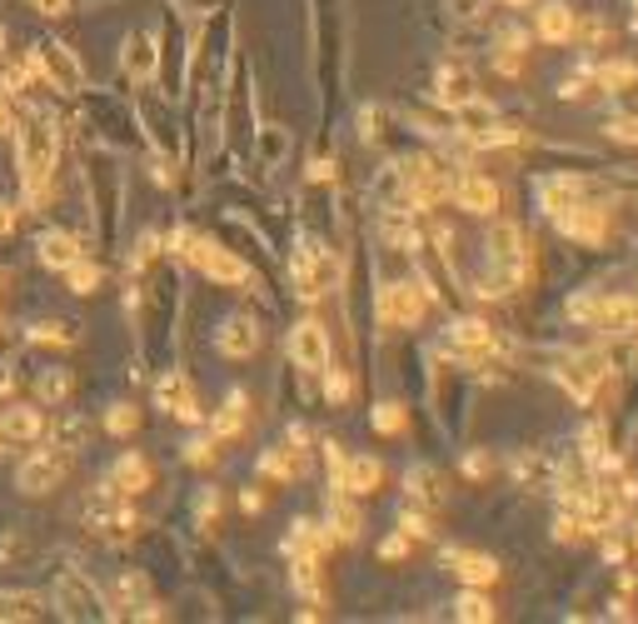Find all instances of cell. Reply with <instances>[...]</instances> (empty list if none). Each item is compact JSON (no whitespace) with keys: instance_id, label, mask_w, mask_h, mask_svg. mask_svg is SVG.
Here are the masks:
<instances>
[{"instance_id":"obj_59","label":"cell","mask_w":638,"mask_h":624,"mask_svg":"<svg viewBox=\"0 0 638 624\" xmlns=\"http://www.w3.org/2000/svg\"><path fill=\"white\" fill-rule=\"evenodd\" d=\"M628 544H634V554H638V520L628 524Z\"/></svg>"},{"instance_id":"obj_5","label":"cell","mask_w":638,"mask_h":624,"mask_svg":"<svg viewBox=\"0 0 638 624\" xmlns=\"http://www.w3.org/2000/svg\"><path fill=\"white\" fill-rule=\"evenodd\" d=\"M30 65V81H40L50 95L60 101H75L85 91V65H80V51H70L60 35H35L30 51H20Z\"/></svg>"},{"instance_id":"obj_19","label":"cell","mask_w":638,"mask_h":624,"mask_svg":"<svg viewBox=\"0 0 638 624\" xmlns=\"http://www.w3.org/2000/svg\"><path fill=\"white\" fill-rule=\"evenodd\" d=\"M215 350L225 355V360H249V355L259 350V315L255 310L225 315L219 330H215Z\"/></svg>"},{"instance_id":"obj_44","label":"cell","mask_w":638,"mask_h":624,"mask_svg":"<svg viewBox=\"0 0 638 624\" xmlns=\"http://www.w3.org/2000/svg\"><path fill=\"white\" fill-rule=\"evenodd\" d=\"M100 430L110 434V440H130V434L140 430V410L130 400H115L105 405V420H100Z\"/></svg>"},{"instance_id":"obj_25","label":"cell","mask_w":638,"mask_h":624,"mask_svg":"<svg viewBox=\"0 0 638 624\" xmlns=\"http://www.w3.org/2000/svg\"><path fill=\"white\" fill-rule=\"evenodd\" d=\"M574 25H578V11L568 6V0H538L534 35L544 45H574Z\"/></svg>"},{"instance_id":"obj_28","label":"cell","mask_w":638,"mask_h":624,"mask_svg":"<svg viewBox=\"0 0 638 624\" xmlns=\"http://www.w3.org/2000/svg\"><path fill=\"white\" fill-rule=\"evenodd\" d=\"M379 484H384V460H379V454H349L339 490L354 494V500H369V494H374Z\"/></svg>"},{"instance_id":"obj_8","label":"cell","mask_w":638,"mask_h":624,"mask_svg":"<svg viewBox=\"0 0 638 624\" xmlns=\"http://www.w3.org/2000/svg\"><path fill=\"white\" fill-rule=\"evenodd\" d=\"M70 470H75V454H70L65 444L40 434V450H30L25 460L16 464V490L20 494H50L70 480Z\"/></svg>"},{"instance_id":"obj_1","label":"cell","mask_w":638,"mask_h":624,"mask_svg":"<svg viewBox=\"0 0 638 624\" xmlns=\"http://www.w3.org/2000/svg\"><path fill=\"white\" fill-rule=\"evenodd\" d=\"M10 145H16L20 201H25L30 211H50V205H55L60 161H65V115H55L50 105L20 111V125H16V135H10Z\"/></svg>"},{"instance_id":"obj_4","label":"cell","mask_w":638,"mask_h":624,"mask_svg":"<svg viewBox=\"0 0 638 624\" xmlns=\"http://www.w3.org/2000/svg\"><path fill=\"white\" fill-rule=\"evenodd\" d=\"M160 95H169V101H185V81H189V51H195V25L185 21V6H175V0H165L160 6Z\"/></svg>"},{"instance_id":"obj_11","label":"cell","mask_w":638,"mask_h":624,"mask_svg":"<svg viewBox=\"0 0 638 624\" xmlns=\"http://www.w3.org/2000/svg\"><path fill=\"white\" fill-rule=\"evenodd\" d=\"M449 205L464 211V215H474V221H494L498 205H504V195H498L494 175H484L478 165H459L454 185H449Z\"/></svg>"},{"instance_id":"obj_6","label":"cell","mask_w":638,"mask_h":624,"mask_svg":"<svg viewBox=\"0 0 638 624\" xmlns=\"http://www.w3.org/2000/svg\"><path fill=\"white\" fill-rule=\"evenodd\" d=\"M429 290L414 275H394V280L374 285V335H409L424 325L429 315Z\"/></svg>"},{"instance_id":"obj_9","label":"cell","mask_w":638,"mask_h":624,"mask_svg":"<svg viewBox=\"0 0 638 624\" xmlns=\"http://www.w3.org/2000/svg\"><path fill=\"white\" fill-rule=\"evenodd\" d=\"M105 604H110V620H165L169 614L155 600V584H150L145 570H120L105 584Z\"/></svg>"},{"instance_id":"obj_22","label":"cell","mask_w":638,"mask_h":624,"mask_svg":"<svg viewBox=\"0 0 638 624\" xmlns=\"http://www.w3.org/2000/svg\"><path fill=\"white\" fill-rule=\"evenodd\" d=\"M120 71H125V85H155V71H160L155 35H150V31H130L125 35V51H120Z\"/></svg>"},{"instance_id":"obj_7","label":"cell","mask_w":638,"mask_h":624,"mask_svg":"<svg viewBox=\"0 0 638 624\" xmlns=\"http://www.w3.org/2000/svg\"><path fill=\"white\" fill-rule=\"evenodd\" d=\"M45 600H50V614H60V620H110L105 590L80 570H60Z\"/></svg>"},{"instance_id":"obj_12","label":"cell","mask_w":638,"mask_h":624,"mask_svg":"<svg viewBox=\"0 0 638 624\" xmlns=\"http://www.w3.org/2000/svg\"><path fill=\"white\" fill-rule=\"evenodd\" d=\"M150 395H155V405L169 415V420H179V424H189V430H199L205 424V410H199V390H195V380H189L185 370H160L155 380H150Z\"/></svg>"},{"instance_id":"obj_27","label":"cell","mask_w":638,"mask_h":624,"mask_svg":"<svg viewBox=\"0 0 638 624\" xmlns=\"http://www.w3.org/2000/svg\"><path fill=\"white\" fill-rule=\"evenodd\" d=\"M528 41H534V35H528L524 25H504V31L494 35V45H488V61H494V71H498V75H508V81H514V75L524 71Z\"/></svg>"},{"instance_id":"obj_20","label":"cell","mask_w":638,"mask_h":624,"mask_svg":"<svg viewBox=\"0 0 638 624\" xmlns=\"http://www.w3.org/2000/svg\"><path fill=\"white\" fill-rule=\"evenodd\" d=\"M309 470H315V454L289 450L285 440L265 444V450H259V460H255V474H259V480H269V484H295V480H305Z\"/></svg>"},{"instance_id":"obj_55","label":"cell","mask_w":638,"mask_h":624,"mask_svg":"<svg viewBox=\"0 0 638 624\" xmlns=\"http://www.w3.org/2000/svg\"><path fill=\"white\" fill-rule=\"evenodd\" d=\"M30 6H35L40 16H70L75 11V0H30Z\"/></svg>"},{"instance_id":"obj_35","label":"cell","mask_w":638,"mask_h":624,"mask_svg":"<svg viewBox=\"0 0 638 624\" xmlns=\"http://www.w3.org/2000/svg\"><path fill=\"white\" fill-rule=\"evenodd\" d=\"M45 440H55V444H65L70 454H80V450H85L90 440H95V424H90L85 415L65 410V415H60L55 424H45Z\"/></svg>"},{"instance_id":"obj_46","label":"cell","mask_w":638,"mask_h":624,"mask_svg":"<svg viewBox=\"0 0 638 624\" xmlns=\"http://www.w3.org/2000/svg\"><path fill=\"white\" fill-rule=\"evenodd\" d=\"M219 504H225V500H219V490H215V484H199V494H195V530H199V534H209V530H215V520H219Z\"/></svg>"},{"instance_id":"obj_16","label":"cell","mask_w":638,"mask_h":624,"mask_svg":"<svg viewBox=\"0 0 638 624\" xmlns=\"http://www.w3.org/2000/svg\"><path fill=\"white\" fill-rule=\"evenodd\" d=\"M478 101V75L469 71L464 61H444L434 71V91H429V105H439L444 115H459Z\"/></svg>"},{"instance_id":"obj_43","label":"cell","mask_w":638,"mask_h":624,"mask_svg":"<svg viewBox=\"0 0 638 624\" xmlns=\"http://www.w3.org/2000/svg\"><path fill=\"white\" fill-rule=\"evenodd\" d=\"M369 424H374V434H384V440L404 434V430H409V410H404V400H374V410H369Z\"/></svg>"},{"instance_id":"obj_36","label":"cell","mask_w":638,"mask_h":624,"mask_svg":"<svg viewBox=\"0 0 638 624\" xmlns=\"http://www.w3.org/2000/svg\"><path fill=\"white\" fill-rule=\"evenodd\" d=\"M394 524L409 534V540H439V524H434V510L429 504H414V500H399L394 510Z\"/></svg>"},{"instance_id":"obj_53","label":"cell","mask_w":638,"mask_h":624,"mask_svg":"<svg viewBox=\"0 0 638 624\" xmlns=\"http://www.w3.org/2000/svg\"><path fill=\"white\" fill-rule=\"evenodd\" d=\"M16 125H20V105L10 101V95H0V141H10Z\"/></svg>"},{"instance_id":"obj_50","label":"cell","mask_w":638,"mask_h":624,"mask_svg":"<svg viewBox=\"0 0 638 624\" xmlns=\"http://www.w3.org/2000/svg\"><path fill=\"white\" fill-rule=\"evenodd\" d=\"M305 181H309V185H335V181H339V165H335V155H309V165H305Z\"/></svg>"},{"instance_id":"obj_45","label":"cell","mask_w":638,"mask_h":624,"mask_svg":"<svg viewBox=\"0 0 638 624\" xmlns=\"http://www.w3.org/2000/svg\"><path fill=\"white\" fill-rule=\"evenodd\" d=\"M35 560V544L25 530H0V564H30Z\"/></svg>"},{"instance_id":"obj_52","label":"cell","mask_w":638,"mask_h":624,"mask_svg":"<svg viewBox=\"0 0 638 624\" xmlns=\"http://www.w3.org/2000/svg\"><path fill=\"white\" fill-rule=\"evenodd\" d=\"M608 141L638 145V115H614V121H608Z\"/></svg>"},{"instance_id":"obj_38","label":"cell","mask_w":638,"mask_h":624,"mask_svg":"<svg viewBox=\"0 0 638 624\" xmlns=\"http://www.w3.org/2000/svg\"><path fill=\"white\" fill-rule=\"evenodd\" d=\"M548 534H554V544H564V550H574V544H588L594 540V530H588V520L578 510H564V504H554V524H548Z\"/></svg>"},{"instance_id":"obj_57","label":"cell","mask_w":638,"mask_h":624,"mask_svg":"<svg viewBox=\"0 0 638 624\" xmlns=\"http://www.w3.org/2000/svg\"><path fill=\"white\" fill-rule=\"evenodd\" d=\"M16 365H0V400H10V395H16Z\"/></svg>"},{"instance_id":"obj_21","label":"cell","mask_w":638,"mask_h":624,"mask_svg":"<svg viewBox=\"0 0 638 624\" xmlns=\"http://www.w3.org/2000/svg\"><path fill=\"white\" fill-rule=\"evenodd\" d=\"M105 484H110L115 494H125V500H140V494L155 484V464H150L140 450H120L115 464L105 470Z\"/></svg>"},{"instance_id":"obj_37","label":"cell","mask_w":638,"mask_h":624,"mask_svg":"<svg viewBox=\"0 0 638 624\" xmlns=\"http://www.w3.org/2000/svg\"><path fill=\"white\" fill-rule=\"evenodd\" d=\"M249 151H255L259 165H279V161L289 155V131H285V125H265V121H259V125H255V141H249Z\"/></svg>"},{"instance_id":"obj_58","label":"cell","mask_w":638,"mask_h":624,"mask_svg":"<svg viewBox=\"0 0 638 624\" xmlns=\"http://www.w3.org/2000/svg\"><path fill=\"white\" fill-rule=\"evenodd\" d=\"M498 6H508V11H524V6H534V0H498Z\"/></svg>"},{"instance_id":"obj_2","label":"cell","mask_w":638,"mask_h":624,"mask_svg":"<svg viewBox=\"0 0 638 624\" xmlns=\"http://www.w3.org/2000/svg\"><path fill=\"white\" fill-rule=\"evenodd\" d=\"M165 250L175 255L179 265H189L199 280H209L215 290H245V285L259 275L235 245L215 241V235L195 231V225H175V231L165 235Z\"/></svg>"},{"instance_id":"obj_40","label":"cell","mask_w":638,"mask_h":624,"mask_svg":"<svg viewBox=\"0 0 638 624\" xmlns=\"http://www.w3.org/2000/svg\"><path fill=\"white\" fill-rule=\"evenodd\" d=\"M349 395H354V375H349L344 365H325V370H319V400H325L329 410H344Z\"/></svg>"},{"instance_id":"obj_34","label":"cell","mask_w":638,"mask_h":624,"mask_svg":"<svg viewBox=\"0 0 638 624\" xmlns=\"http://www.w3.org/2000/svg\"><path fill=\"white\" fill-rule=\"evenodd\" d=\"M20 340H25V345H55V350H70V345H80V330H75L70 320L40 315V320H30L25 330H20Z\"/></svg>"},{"instance_id":"obj_41","label":"cell","mask_w":638,"mask_h":624,"mask_svg":"<svg viewBox=\"0 0 638 624\" xmlns=\"http://www.w3.org/2000/svg\"><path fill=\"white\" fill-rule=\"evenodd\" d=\"M454 620H464V624H488V620H498V604L488 600V590H459V600H454Z\"/></svg>"},{"instance_id":"obj_49","label":"cell","mask_w":638,"mask_h":624,"mask_svg":"<svg viewBox=\"0 0 638 624\" xmlns=\"http://www.w3.org/2000/svg\"><path fill=\"white\" fill-rule=\"evenodd\" d=\"M384 105H374V101H369V105H359V141H364V145H379V135H384V131H379V125H384Z\"/></svg>"},{"instance_id":"obj_23","label":"cell","mask_w":638,"mask_h":624,"mask_svg":"<svg viewBox=\"0 0 638 624\" xmlns=\"http://www.w3.org/2000/svg\"><path fill=\"white\" fill-rule=\"evenodd\" d=\"M325 524H329V534H335L339 544L364 540V510H359V500H354V494H344V490L325 494Z\"/></svg>"},{"instance_id":"obj_31","label":"cell","mask_w":638,"mask_h":624,"mask_svg":"<svg viewBox=\"0 0 638 624\" xmlns=\"http://www.w3.org/2000/svg\"><path fill=\"white\" fill-rule=\"evenodd\" d=\"M439 494H444V474H439L429 460H414V464H409V470H404V500L439 510Z\"/></svg>"},{"instance_id":"obj_10","label":"cell","mask_w":638,"mask_h":624,"mask_svg":"<svg viewBox=\"0 0 638 624\" xmlns=\"http://www.w3.org/2000/svg\"><path fill=\"white\" fill-rule=\"evenodd\" d=\"M554 225L564 241H574V245H588V250H598V245L608 241V225H614V205L604 201V195H588V201H578V205H568L564 215H554Z\"/></svg>"},{"instance_id":"obj_42","label":"cell","mask_w":638,"mask_h":624,"mask_svg":"<svg viewBox=\"0 0 638 624\" xmlns=\"http://www.w3.org/2000/svg\"><path fill=\"white\" fill-rule=\"evenodd\" d=\"M574 45L584 51V61H594V51H608V45H614V25H608L604 16H588V21L574 25Z\"/></svg>"},{"instance_id":"obj_33","label":"cell","mask_w":638,"mask_h":624,"mask_svg":"<svg viewBox=\"0 0 638 624\" xmlns=\"http://www.w3.org/2000/svg\"><path fill=\"white\" fill-rule=\"evenodd\" d=\"M594 91H604V95L638 91V61H624V55H614V61H594Z\"/></svg>"},{"instance_id":"obj_39","label":"cell","mask_w":638,"mask_h":624,"mask_svg":"<svg viewBox=\"0 0 638 624\" xmlns=\"http://www.w3.org/2000/svg\"><path fill=\"white\" fill-rule=\"evenodd\" d=\"M65 275V290L70 295H100V285H105V265L95 260V255H80L70 270H60Z\"/></svg>"},{"instance_id":"obj_30","label":"cell","mask_w":638,"mask_h":624,"mask_svg":"<svg viewBox=\"0 0 638 624\" xmlns=\"http://www.w3.org/2000/svg\"><path fill=\"white\" fill-rule=\"evenodd\" d=\"M289 584H295V594L305 604H319V610H325V560L295 554V560H289Z\"/></svg>"},{"instance_id":"obj_13","label":"cell","mask_w":638,"mask_h":624,"mask_svg":"<svg viewBox=\"0 0 638 624\" xmlns=\"http://www.w3.org/2000/svg\"><path fill=\"white\" fill-rule=\"evenodd\" d=\"M588 195H598V181L574 175V171H548V175H538V181H534V205L544 211V221L564 215L568 205L588 201Z\"/></svg>"},{"instance_id":"obj_54","label":"cell","mask_w":638,"mask_h":624,"mask_svg":"<svg viewBox=\"0 0 638 624\" xmlns=\"http://www.w3.org/2000/svg\"><path fill=\"white\" fill-rule=\"evenodd\" d=\"M16 231H20V205L16 201H0V241H10Z\"/></svg>"},{"instance_id":"obj_24","label":"cell","mask_w":638,"mask_h":624,"mask_svg":"<svg viewBox=\"0 0 638 624\" xmlns=\"http://www.w3.org/2000/svg\"><path fill=\"white\" fill-rule=\"evenodd\" d=\"M335 534H329V524L325 520H295L289 524V534H285V544H279V554L285 560H295V554H315V560H329L335 554Z\"/></svg>"},{"instance_id":"obj_32","label":"cell","mask_w":638,"mask_h":624,"mask_svg":"<svg viewBox=\"0 0 638 624\" xmlns=\"http://www.w3.org/2000/svg\"><path fill=\"white\" fill-rule=\"evenodd\" d=\"M50 600L35 590H0V624H25V620H45Z\"/></svg>"},{"instance_id":"obj_60","label":"cell","mask_w":638,"mask_h":624,"mask_svg":"<svg viewBox=\"0 0 638 624\" xmlns=\"http://www.w3.org/2000/svg\"><path fill=\"white\" fill-rule=\"evenodd\" d=\"M10 450H16V444H10V440H0V460H10Z\"/></svg>"},{"instance_id":"obj_26","label":"cell","mask_w":638,"mask_h":624,"mask_svg":"<svg viewBox=\"0 0 638 624\" xmlns=\"http://www.w3.org/2000/svg\"><path fill=\"white\" fill-rule=\"evenodd\" d=\"M30 395H35L45 410H60V405L75 395V370H70V365H40V370L30 375Z\"/></svg>"},{"instance_id":"obj_51","label":"cell","mask_w":638,"mask_h":624,"mask_svg":"<svg viewBox=\"0 0 638 624\" xmlns=\"http://www.w3.org/2000/svg\"><path fill=\"white\" fill-rule=\"evenodd\" d=\"M409 550H414V540H409L404 530H394V534H384V544H379V560L399 564V560H409Z\"/></svg>"},{"instance_id":"obj_47","label":"cell","mask_w":638,"mask_h":624,"mask_svg":"<svg viewBox=\"0 0 638 624\" xmlns=\"http://www.w3.org/2000/svg\"><path fill=\"white\" fill-rule=\"evenodd\" d=\"M219 460V440H215V434H189V440H185V464H195V470H209V464H215Z\"/></svg>"},{"instance_id":"obj_56","label":"cell","mask_w":638,"mask_h":624,"mask_svg":"<svg viewBox=\"0 0 638 624\" xmlns=\"http://www.w3.org/2000/svg\"><path fill=\"white\" fill-rule=\"evenodd\" d=\"M239 510H245V514H259V510H265V494H259V484L239 490Z\"/></svg>"},{"instance_id":"obj_15","label":"cell","mask_w":638,"mask_h":624,"mask_svg":"<svg viewBox=\"0 0 638 624\" xmlns=\"http://www.w3.org/2000/svg\"><path fill=\"white\" fill-rule=\"evenodd\" d=\"M285 355H289V365H295V370H305V375L325 370V365H329V330H325V320H319V315H305V320L289 325Z\"/></svg>"},{"instance_id":"obj_17","label":"cell","mask_w":638,"mask_h":624,"mask_svg":"<svg viewBox=\"0 0 638 624\" xmlns=\"http://www.w3.org/2000/svg\"><path fill=\"white\" fill-rule=\"evenodd\" d=\"M45 405L40 400H0V440L10 444H40V434H45Z\"/></svg>"},{"instance_id":"obj_3","label":"cell","mask_w":638,"mask_h":624,"mask_svg":"<svg viewBox=\"0 0 638 624\" xmlns=\"http://www.w3.org/2000/svg\"><path fill=\"white\" fill-rule=\"evenodd\" d=\"M75 105H80V115H85V131L95 135L100 145H110L115 155H150L145 131H140V121H135V105L120 91H90L85 85V91L75 95Z\"/></svg>"},{"instance_id":"obj_48","label":"cell","mask_w":638,"mask_h":624,"mask_svg":"<svg viewBox=\"0 0 638 624\" xmlns=\"http://www.w3.org/2000/svg\"><path fill=\"white\" fill-rule=\"evenodd\" d=\"M459 470H464V480L484 484L488 474H494V454H488L484 444H474V450H464V460H459Z\"/></svg>"},{"instance_id":"obj_61","label":"cell","mask_w":638,"mask_h":624,"mask_svg":"<svg viewBox=\"0 0 638 624\" xmlns=\"http://www.w3.org/2000/svg\"><path fill=\"white\" fill-rule=\"evenodd\" d=\"M0 51H6V25H0Z\"/></svg>"},{"instance_id":"obj_14","label":"cell","mask_w":638,"mask_h":624,"mask_svg":"<svg viewBox=\"0 0 638 624\" xmlns=\"http://www.w3.org/2000/svg\"><path fill=\"white\" fill-rule=\"evenodd\" d=\"M30 250H35L40 270H55V275H60V270H70L80 255H95V241H85V235L65 231V225H45V231H35Z\"/></svg>"},{"instance_id":"obj_29","label":"cell","mask_w":638,"mask_h":624,"mask_svg":"<svg viewBox=\"0 0 638 624\" xmlns=\"http://www.w3.org/2000/svg\"><path fill=\"white\" fill-rule=\"evenodd\" d=\"M245 424H249V395L245 390H229L225 405H219V410L205 420V430L225 444V440H239V434H245Z\"/></svg>"},{"instance_id":"obj_18","label":"cell","mask_w":638,"mask_h":624,"mask_svg":"<svg viewBox=\"0 0 638 624\" xmlns=\"http://www.w3.org/2000/svg\"><path fill=\"white\" fill-rule=\"evenodd\" d=\"M439 560H444V570L454 574L459 584H469V590H488V584H498V574H504L494 554L464 550V544H444V550H439Z\"/></svg>"}]
</instances>
